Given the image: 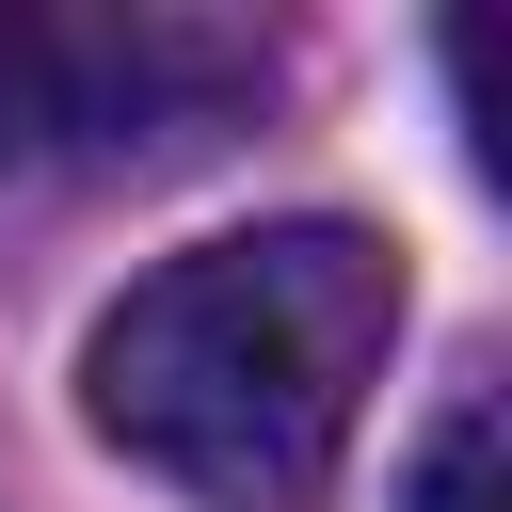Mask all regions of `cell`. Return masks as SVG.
<instances>
[{
    "mask_svg": "<svg viewBox=\"0 0 512 512\" xmlns=\"http://www.w3.org/2000/svg\"><path fill=\"white\" fill-rule=\"evenodd\" d=\"M400 512H512V496H496V384H464V400L416 432V480H400Z\"/></svg>",
    "mask_w": 512,
    "mask_h": 512,
    "instance_id": "3957f363",
    "label": "cell"
},
{
    "mask_svg": "<svg viewBox=\"0 0 512 512\" xmlns=\"http://www.w3.org/2000/svg\"><path fill=\"white\" fill-rule=\"evenodd\" d=\"M208 48L192 32H144V16H32L0 0V176H48V160H96L128 144L160 96H192Z\"/></svg>",
    "mask_w": 512,
    "mask_h": 512,
    "instance_id": "7a4b0ae2",
    "label": "cell"
},
{
    "mask_svg": "<svg viewBox=\"0 0 512 512\" xmlns=\"http://www.w3.org/2000/svg\"><path fill=\"white\" fill-rule=\"evenodd\" d=\"M384 336H400V256L368 224H320V208L240 224L96 304L80 416L96 448H128L208 512H304L384 384Z\"/></svg>",
    "mask_w": 512,
    "mask_h": 512,
    "instance_id": "6da1fadb",
    "label": "cell"
}]
</instances>
